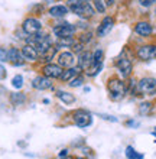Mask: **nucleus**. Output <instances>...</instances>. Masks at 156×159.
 <instances>
[{"label":"nucleus","mask_w":156,"mask_h":159,"mask_svg":"<svg viewBox=\"0 0 156 159\" xmlns=\"http://www.w3.org/2000/svg\"><path fill=\"white\" fill-rule=\"evenodd\" d=\"M75 62V58H74V54L69 52V51H64L62 54H59L58 57V64L62 68H71Z\"/></svg>","instance_id":"14"},{"label":"nucleus","mask_w":156,"mask_h":159,"mask_svg":"<svg viewBox=\"0 0 156 159\" xmlns=\"http://www.w3.org/2000/svg\"><path fill=\"white\" fill-rule=\"evenodd\" d=\"M91 36H93V35H91V32H90V34H84L82 35V36H81V43H87V42H90L91 41Z\"/></svg>","instance_id":"33"},{"label":"nucleus","mask_w":156,"mask_h":159,"mask_svg":"<svg viewBox=\"0 0 156 159\" xmlns=\"http://www.w3.org/2000/svg\"><path fill=\"white\" fill-rule=\"evenodd\" d=\"M22 28H23V32H25V34L35 35V34H38V32H41L42 25H41V22H39L38 19H35V17H28V19L23 22Z\"/></svg>","instance_id":"6"},{"label":"nucleus","mask_w":156,"mask_h":159,"mask_svg":"<svg viewBox=\"0 0 156 159\" xmlns=\"http://www.w3.org/2000/svg\"><path fill=\"white\" fill-rule=\"evenodd\" d=\"M6 78V68L0 64V80H4Z\"/></svg>","instance_id":"34"},{"label":"nucleus","mask_w":156,"mask_h":159,"mask_svg":"<svg viewBox=\"0 0 156 159\" xmlns=\"http://www.w3.org/2000/svg\"><path fill=\"white\" fill-rule=\"evenodd\" d=\"M113 25H114V19L111 16H105L104 19L101 20L100 26L97 28V36L98 38H104L105 35L109 34L110 30L113 29Z\"/></svg>","instance_id":"12"},{"label":"nucleus","mask_w":156,"mask_h":159,"mask_svg":"<svg viewBox=\"0 0 156 159\" xmlns=\"http://www.w3.org/2000/svg\"><path fill=\"white\" fill-rule=\"evenodd\" d=\"M12 85L15 88H17V90H20V88L23 87V77H22L20 74L15 75L13 77V80H12Z\"/></svg>","instance_id":"26"},{"label":"nucleus","mask_w":156,"mask_h":159,"mask_svg":"<svg viewBox=\"0 0 156 159\" xmlns=\"http://www.w3.org/2000/svg\"><path fill=\"white\" fill-rule=\"evenodd\" d=\"M52 78L47 75H38L35 77L33 81H32V87L35 90H39V91H43V90H48V88L52 87Z\"/></svg>","instance_id":"11"},{"label":"nucleus","mask_w":156,"mask_h":159,"mask_svg":"<svg viewBox=\"0 0 156 159\" xmlns=\"http://www.w3.org/2000/svg\"><path fill=\"white\" fill-rule=\"evenodd\" d=\"M137 58L142 59V61H150V59H155L156 58V45H145V46H140L137 52Z\"/></svg>","instance_id":"7"},{"label":"nucleus","mask_w":156,"mask_h":159,"mask_svg":"<svg viewBox=\"0 0 156 159\" xmlns=\"http://www.w3.org/2000/svg\"><path fill=\"white\" fill-rule=\"evenodd\" d=\"M94 3V9L97 10L98 13H104L105 12V4L103 0H93Z\"/></svg>","instance_id":"28"},{"label":"nucleus","mask_w":156,"mask_h":159,"mask_svg":"<svg viewBox=\"0 0 156 159\" xmlns=\"http://www.w3.org/2000/svg\"><path fill=\"white\" fill-rule=\"evenodd\" d=\"M135 32L140 36H150L153 32V28L149 22H139L135 26Z\"/></svg>","instance_id":"16"},{"label":"nucleus","mask_w":156,"mask_h":159,"mask_svg":"<svg viewBox=\"0 0 156 159\" xmlns=\"http://www.w3.org/2000/svg\"><path fill=\"white\" fill-rule=\"evenodd\" d=\"M68 10H69V9H68L67 6L56 4V6H52V7L49 9V15H51L52 17H64L68 13Z\"/></svg>","instance_id":"19"},{"label":"nucleus","mask_w":156,"mask_h":159,"mask_svg":"<svg viewBox=\"0 0 156 159\" xmlns=\"http://www.w3.org/2000/svg\"><path fill=\"white\" fill-rule=\"evenodd\" d=\"M56 97L62 103H65V104H72L75 101V97L72 96L71 93H67V91H56Z\"/></svg>","instance_id":"20"},{"label":"nucleus","mask_w":156,"mask_h":159,"mask_svg":"<svg viewBox=\"0 0 156 159\" xmlns=\"http://www.w3.org/2000/svg\"><path fill=\"white\" fill-rule=\"evenodd\" d=\"M78 159H85V158H78Z\"/></svg>","instance_id":"39"},{"label":"nucleus","mask_w":156,"mask_h":159,"mask_svg":"<svg viewBox=\"0 0 156 159\" xmlns=\"http://www.w3.org/2000/svg\"><path fill=\"white\" fill-rule=\"evenodd\" d=\"M107 88H109L110 93V98L114 101L122 100L124 94H126V85L122 80L118 78H110L109 84H107Z\"/></svg>","instance_id":"3"},{"label":"nucleus","mask_w":156,"mask_h":159,"mask_svg":"<svg viewBox=\"0 0 156 159\" xmlns=\"http://www.w3.org/2000/svg\"><path fill=\"white\" fill-rule=\"evenodd\" d=\"M93 62H103V51L101 49H97L96 52L93 54Z\"/></svg>","instance_id":"30"},{"label":"nucleus","mask_w":156,"mask_h":159,"mask_svg":"<svg viewBox=\"0 0 156 159\" xmlns=\"http://www.w3.org/2000/svg\"><path fill=\"white\" fill-rule=\"evenodd\" d=\"M127 126H131V127H137L139 123H136V121H127Z\"/></svg>","instance_id":"37"},{"label":"nucleus","mask_w":156,"mask_h":159,"mask_svg":"<svg viewBox=\"0 0 156 159\" xmlns=\"http://www.w3.org/2000/svg\"><path fill=\"white\" fill-rule=\"evenodd\" d=\"M101 70H103V62H100V64L93 62L88 68H87V75L88 77H96Z\"/></svg>","instance_id":"23"},{"label":"nucleus","mask_w":156,"mask_h":159,"mask_svg":"<svg viewBox=\"0 0 156 159\" xmlns=\"http://www.w3.org/2000/svg\"><path fill=\"white\" fill-rule=\"evenodd\" d=\"M87 2H90V0H87Z\"/></svg>","instance_id":"40"},{"label":"nucleus","mask_w":156,"mask_h":159,"mask_svg":"<svg viewBox=\"0 0 156 159\" xmlns=\"http://www.w3.org/2000/svg\"><path fill=\"white\" fill-rule=\"evenodd\" d=\"M155 13H156V12H155Z\"/></svg>","instance_id":"41"},{"label":"nucleus","mask_w":156,"mask_h":159,"mask_svg":"<svg viewBox=\"0 0 156 159\" xmlns=\"http://www.w3.org/2000/svg\"><path fill=\"white\" fill-rule=\"evenodd\" d=\"M59 158H65V156H67V158H68V149H62V151H61V152H59Z\"/></svg>","instance_id":"36"},{"label":"nucleus","mask_w":156,"mask_h":159,"mask_svg":"<svg viewBox=\"0 0 156 159\" xmlns=\"http://www.w3.org/2000/svg\"><path fill=\"white\" fill-rule=\"evenodd\" d=\"M25 101H26V96L22 94V93H13V94H10V103L13 106H20Z\"/></svg>","instance_id":"21"},{"label":"nucleus","mask_w":156,"mask_h":159,"mask_svg":"<svg viewBox=\"0 0 156 159\" xmlns=\"http://www.w3.org/2000/svg\"><path fill=\"white\" fill-rule=\"evenodd\" d=\"M7 61L12 62L13 65H16V67L25 64L23 57H22V52L17 49V48H10V49H7Z\"/></svg>","instance_id":"13"},{"label":"nucleus","mask_w":156,"mask_h":159,"mask_svg":"<svg viewBox=\"0 0 156 159\" xmlns=\"http://www.w3.org/2000/svg\"><path fill=\"white\" fill-rule=\"evenodd\" d=\"M152 110V103H142L139 107L140 114H149Z\"/></svg>","instance_id":"29"},{"label":"nucleus","mask_w":156,"mask_h":159,"mask_svg":"<svg viewBox=\"0 0 156 159\" xmlns=\"http://www.w3.org/2000/svg\"><path fill=\"white\" fill-rule=\"evenodd\" d=\"M26 42L33 46L35 49L38 51V54H43L48 48L52 46V42L49 39V36L47 34H41V32H38V34H35V35H30L29 38L26 39Z\"/></svg>","instance_id":"2"},{"label":"nucleus","mask_w":156,"mask_h":159,"mask_svg":"<svg viewBox=\"0 0 156 159\" xmlns=\"http://www.w3.org/2000/svg\"><path fill=\"white\" fill-rule=\"evenodd\" d=\"M117 70L118 72L122 74L123 78H129L131 74V70H133V65H131V61L129 58H126V57H122V58H118L117 61Z\"/></svg>","instance_id":"9"},{"label":"nucleus","mask_w":156,"mask_h":159,"mask_svg":"<svg viewBox=\"0 0 156 159\" xmlns=\"http://www.w3.org/2000/svg\"><path fill=\"white\" fill-rule=\"evenodd\" d=\"M58 46H72L74 45V39L72 36H65V38H58Z\"/></svg>","instance_id":"25"},{"label":"nucleus","mask_w":156,"mask_h":159,"mask_svg":"<svg viewBox=\"0 0 156 159\" xmlns=\"http://www.w3.org/2000/svg\"><path fill=\"white\" fill-rule=\"evenodd\" d=\"M55 36L58 38H65V36H72L74 32H75V26L71 25V23H61V25L55 26L52 29Z\"/></svg>","instance_id":"8"},{"label":"nucleus","mask_w":156,"mask_h":159,"mask_svg":"<svg viewBox=\"0 0 156 159\" xmlns=\"http://www.w3.org/2000/svg\"><path fill=\"white\" fill-rule=\"evenodd\" d=\"M42 71H43V75L49 77V78H59L64 70L59 64L49 62V64H45V65H43Z\"/></svg>","instance_id":"10"},{"label":"nucleus","mask_w":156,"mask_h":159,"mask_svg":"<svg viewBox=\"0 0 156 159\" xmlns=\"http://www.w3.org/2000/svg\"><path fill=\"white\" fill-rule=\"evenodd\" d=\"M155 3H156V0H139V4L143 6V7H150Z\"/></svg>","instance_id":"32"},{"label":"nucleus","mask_w":156,"mask_h":159,"mask_svg":"<svg viewBox=\"0 0 156 159\" xmlns=\"http://www.w3.org/2000/svg\"><path fill=\"white\" fill-rule=\"evenodd\" d=\"M152 134H153V136H156V127H155V130L152 132Z\"/></svg>","instance_id":"38"},{"label":"nucleus","mask_w":156,"mask_h":159,"mask_svg":"<svg viewBox=\"0 0 156 159\" xmlns=\"http://www.w3.org/2000/svg\"><path fill=\"white\" fill-rule=\"evenodd\" d=\"M126 158L127 159H143V155L142 153H137L135 151V148L127 146L126 148Z\"/></svg>","instance_id":"24"},{"label":"nucleus","mask_w":156,"mask_h":159,"mask_svg":"<svg viewBox=\"0 0 156 159\" xmlns=\"http://www.w3.org/2000/svg\"><path fill=\"white\" fill-rule=\"evenodd\" d=\"M55 54H56V48H54V46H51V48H48L43 54H41V58H42V61L43 62H47V64H49L54 59V57H55Z\"/></svg>","instance_id":"22"},{"label":"nucleus","mask_w":156,"mask_h":159,"mask_svg":"<svg viewBox=\"0 0 156 159\" xmlns=\"http://www.w3.org/2000/svg\"><path fill=\"white\" fill-rule=\"evenodd\" d=\"M101 117L104 120H109V121H117V119L113 117V116H107V114H101Z\"/></svg>","instance_id":"35"},{"label":"nucleus","mask_w":156,"mask_h":159,"mask_svg":"<svg viewBox=\"0 0 156 159\" xmlns=\"http://www.w3.org/2000/svg\"><path fill=\"white\" fill-rule=\"evenodd\" d=\"M81 71L80 67L77 68H65V71H62V74H61V77H59V80L62 81V83H69L72 78H75L77 75H78V72Z\"/></svg>","instance_id":"18"},{"label":"nucleus","mask_w":156,"mask_h":159,"mask_svg":"<svg viewBox=\"0 0 156 159\" xmlns=\"http://www.w3.org/2000/svg\"><path fill=\"white\" fill-rule=\"evenodd\" d=\"M22 57H23V59H26V61H36L39 57L38 51L35 49L32 45H29V43H26L23 48H22Z\"/></svg>","instance_id":"15"},{"label":"nucleus","mask_w":156,"mask_h":159,"mask_svg":"<svg viewBox=\"0 0 156 159\" xmlns=\"http://www.w3.org/2000/svg\"><path fill=\"white\" fill-rule=\"evenodd\" d=\"M84 84V78L81 75H78V77H75V78H72L69 83H68V85L69 87H81Z\"/></svg>","instance_id":"27"},{"label":"nucleus","mask_w":156,"mask_h":159,"mask_svg":"<svg viewBox=\"0 0 156 159\" xmlns=\"http://www.w3.org/2000/svg\"><path fill=\"white\" fill-rule=\"evenodd\" d=\"M67 7L72 13H75L77 16L82 19H90L94 16L96 9L87 2V0H67Z\"/></svg>","instance_id":"1"},{"label":"nucleus","mask_w":156,"mask_h":159,"mask_svg":"<svg viewBox=\"0 0 156 159\" xmlns=\"http://www.w3.org/2000/svg\"><path fill=\"white\" fill-rule=\"evenodd\" d=\"M6 61H7V49L0 48V62H6Z\"/></svg>","instance_id":"31"},{"label":"nucleus","mask_w":156,"mask_h":159,"mask_svg":"<svg viewBox=\"0 0 156 159\" xmlns=\"http://www.w3.org/2000/svg\"><path fill=\"white\" fill-rule=\"evenodd\" d=\"M137 91L143 96H155L156 94V80L152 77H145L137 83Z\"/></svg>","instance_id":"4"},{"label":"nucleus","mask_w":156,"mask_h":159,"mask_svg":"<svg viewBox=\"0 0 156 159\" xmlns=\"http://www.w3.org/2000/svg\"><path fill=\"white\" fill-rule=\"evenodd\" d=\"M72 120H74V123H75L78 127L85 129V127H88V126L93 123V116H91L88 111H85V110H77V111H74V114H72Z\"/></svg>","instance_id":"5"},{"label":"nucleus","mask_w":156,"mask_h":159,"mask_svg":"<svg viewBox=\"0 0 156 159\" xmlns=\"http://www.w3.org/2000/svg\"><path fill=\"white\" fill-rule=\"evenodd\" d=\"M91 64H93V54L88 51H82L78 57V67L81 70H87Z\"/></svg>","instance_id":"17"}]
</instances>
